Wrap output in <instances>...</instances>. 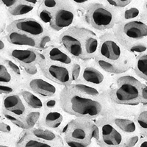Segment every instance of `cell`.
Here are the masks:
<instances>
[{
	"mask_svg": "<svg viewBox=\"0 0 147 147\" xmlns=\"http://www.w3.org/2000/svg\"><path fill=\"white\" fill-rule=\"evenodd\" d=\"M60 107L65 113L78 118L97 119L106 113L107 102L105 97L86 95L74 89L70 85L64 86L59 94Z\"/></svg>",
	"mask_w": 147,
	"mask_h": 147,
	"instance_id": "1",
	"label": "cell"
},
{
	"mask_svg": "<svg viewBox=\"0 0 147 147\" xmlns=\"http://www.w3.org/2000/svg\"><path fill=\"white\" fill-rule=\"evenodd\" d=\"M58 40L59 44L77 60H91L99 49V38L96 34L84 27H70L60 34Z\"/></svg>",
	"mask_w": 147,
	"mask_h": 147,
	"instance_id": "2",
	"label": "cell"
},
{
	"mask_svg": "<svg viewBox=\"0 0 147 147\" xmlns=\"http://www.w3.org/2000/svg\"><path fill=\"white\" fill-rule=\"evenodd\" d=\"M97 56L116 67L121 74L127 72L135 63L134 54L124 48L111 32L99 38Z\"/></svg>",
	"mask_w": 147,
	"mask_h": 147,
	"instance_id": "3",
	"label": "cell"
},
{
	"mask_svg": "<svg viewBox=\"0 0 147 147\" xmlns=\"http://www.w3.org/2000/svg\"><path fill=\"white\" fill-rule=\"evenodd\" d=\"M114 36L127 50L133 54L146 52L147 26L142 21L122 23L114 30Z\"/></svg>",
	"mask_w": 147,
	"mask_h": 147,
	"instance_id": "4",
	"label": "cell"
},
{
	"mask_svg": "<svg viewBox=\"0 0 147 147\" xmlns=\"http://www.w3.org/2000/svg\"><path fill=\"white\" fill-rule=\"evenodd\" d=\"M141 85L142 82L131 75L119 77L110 86L108 98L117 105H137L140 103Z\"/></svg>",
	"mask_w": 147,
	"mask_h": 147,
	"instance_id": "5",
	"label": "cell"
},
{
	"mask_svg": "<svg viewBox=\"0 0 147 147\" xmlns=\"http://www.w3.org/2000/svg\"><path fill=\"white\" fill-rule=\"evenodd\" d=\"M95 122L86 118L71 120L64 127L60 135L63 136L64 142L71 147H86L94 139Z\"/></svg>",
	"mask_w": 147,
	"mask_h": 147,
	"instance_id": "6",
	"label": "cell"
},
{
	"mask_svg": "<svg viewBox=\"0 0 147 147\" xmlns=\"http://www.w3.org/2000/svg\"><path fill=\"white\" fill-rule=\"evenodd\" d=\"M85 17L89 24L98 30L112 28L116 21L115 12L110 7L99 3L90 5Z\"/></svg>",
	"mask_w": 147,
	"mask_h": 147,
	"instance_id": "7",
	"label": "cell"
},
{
	"mask_svg": "<svg viewBox=\"0 0 147 147\" xmlns=\"http://www.w3.org/2000/svg\"><path fill=\"white\" fill-rule=\"evenodd\" d=\"M43 76L61 86H67L72 82L70 67L51 61L43 56L38 63Z\"/></svg>",
	"mask_w": 147,
	"mask_h": 147,
	"instance_id": "8",
	"label": "cell"
},
{
	"mask_svg": "<svg viewBox=\"0 0 147 147\" xmlns=\"http://www.w3.org/2000/svg\"><path fill=\"white\" fill-rule=\"evenodd\" d=\"M97 126L99 128V138L96 142L99 146H124L128 137L105 118L99 121Z\"/></svg>",
	"mask_w": 147,
	"mask_h": 147,
	"instance_id": "9",
	"label": "cell"
},
{
	"mask_svg": "<svg viewBox=\"0 0 147 147\" xmlns=\"http://www.w3.org/2000/svg\"><path fill=\"white\" fill-rule=\"evenodd\" d=\"M105 119L114 126L124 132L127 137L140 134V130L136 123V116L126 111L113 110L106 112Z\"/></svg>",
	"mask_w": 147,
	"mask_h": 147,
	"instance_id": "10",
	"label": "cell"
},
{
	"mask_svg": "<svg viewBox=\"0 0 147 147\" xmlns=\"http://www.w3.org/2000/svg\"><path fill=\"white\" fill-rule=\"evenodd\" d=\"M25 86L43 99L59 96L61 90V85L40 75L28 77L26 80Z\"/></svg>",
	"mask_w": 147,
	"mask_h": 147,
	"instance_id": "11",
	"label": "cell"
},
{
	"mask_svg": "<svg viewBox=\"0 0 147 147\" xmlns=\"http://www.w3.org/2000/svg\"><path fill=\"white\" fill-rule=\"evenodd\" d=\"M96 65L85 64L82 65V72L79 80L91 85L105 91L110 84V76Z\"/></svg>",
	"mask_w": 147,
	"mask_h": 147,
	"instance_id": "12",
	"label": "cell"
},
{
	"mask_svg": "<svg viewBox=\"0 0 147 147\" xmlns=\"http://www.w3.org/2000/svg\"><path fill=\"white\" fill-rule=\"evenodd\" d=\"M52 13V19L49 24L50 27L55 31H60L69 27L74 22L75 14L73 9L64 2H59Z\"/></svg>",
	"mask_w": 147,
	"mask_h": 147,
	"instance_id": "13",
	"label": "cell"
},
{
	"mask_svg": "<svg viewBox=\"0 0 147 147\" xmlns=\"http://www.w3.org/2000/svg\"><path fill=\"white\" fill-rule=\"evenodd\" d=\"M6 55L22 67L38 64L42 57L41 54L35 49L22 48L14 46L9 47Z\"/></svg>",
	"mask_w": 147,
	"mask_h": 147,
	"instance_id": "14",
	"label": "cell"
},
{
	"mask_svg": "<svg viewBox=\"0 0 147 147\" xmlns=\"http://www.w3.org/2000/svg\"><path fill=\"white\" fill-rule=\"evenodd\" d=\"M6 29L19 31L38 38L47 32L44 24L33 18H21L14 20L7 26Z\"/></svg>",
	"mask_w": 147,
	"mask_h": 147,
	"instance_id": "15",
	"label": "cell"
},
{
	"mask_svg": "<svg viewBox=\"0 0 147 147\" xmlns=\"http://www.w3.org/2000/svg\"><path fill=\"white\" fill-rule=\"evenodd\" d=\"M65 113L60 108L54 110H44L38 125L44 126L54 131L61 133L64 127L67 124Z\"/></svg>",
	"mask_w": 147,
	"mask_h": 147,
	"instance_id": "16",
	"label": "cell"
},
{
	"mask_svg": "<svg viewBox=\"0 0 147 147\" xmlns=\"http://www.w3.org/2000/svg\"><path fill=\"white\" fill-rule=\"evenodd\" d=\"M29 108L22 99L19 93L8 94L2 98V110L23 119Z\"/></svg>",
	"mask_w": 147,
	"mask_h": 147,
	"instance_id": "17",
	"label": "cell"
},
{
	"mask_svg": "<svg viewBox=\"0 0 147 147\" xmlns=\"http://www.w3.org/2000/svg\"><path fill=\"white\" fill-rule=\"evenodd\" d=\"M5 38L9 44L14 47H27V48H33L36 49L38 47V38L16 30L6 29Z\"/></svg>",
	"mask_w": 147,
	"mask_h": 147,
	"instance_id": "18",
	"label": "cell"
},
{
	"mask_svg": "<svg viewBox=\"0 0 147 147\" xmlns=\"http://www.w3.org/2000/svg\"><path fill=\"white\" fill-rule=\"evenodd\" d=\"M43 56L46 59L54 62L63 64L71 67L75 60L68 52L64 49L60 45L52 44L43 50Z\"/></svg>",
	"mask_w": 147,
	"mask_h": 147,
	"instance_id": "19",
	"label": "cell"
},
{
	"mask_svg": "<svg viewBox=\"0 0 147 147\" xmlns=\"http://www.w3.org/2000/svg\"><path fill=\"white\" fill-rule=\"evenodd\" d=\"M29 132L32 136L51 144L52 146H63V140L60 136V133L44 126H35L32 129H29Z\"/></svg>",
	"mask_w": 147,
	"mask_h": 147,
	"instance_id": "20",
	"label": "cell"
},
{
	"mask_svg": "<svg viewBox=\"0 0 147 147\" xmlns=\"http://www.w3.org/2000/svg\"><path fill=\"white\" fill-rule=\"evenodd\" d=\"M19 94L29 109L44 110V99L37 95L32 90L25 88L20 90Z\"/></svg>",
	"mask_w": 147,
	"mask_h": 147,
	"instance_id": "21",
	"label": "cell"
},
{
	"mask_svg": "<svg viewBox=\"0 0 147 147\" xmlns=\"http://www.w3.org/2000/svg\"><path fill=\"white\" fill-rule=\"evenodd\" d=\"M69 85L71 88H73L74 89L81 92L82 94H86V95L91 96L94 97L103 96V90L96 87H94L93 85L85 83L82 81L77 80L76 82L71 83Z\"/></svg>",
	"mask_w": 147,
	"mask_h": 147,
	"instance_id": "22",
	"label": "cell"
},
{
	"mask_svg": "<svg viewBox=\"0 0 147 147\" xmlns=\"http://www.w3.org/2000/svg\"><path fill=\"white\" fill-rule=\"evenodd\" d=\"M0 84L21 85L8 65L4 61V57L0 60Z\"/></svg>",
	"mask_w": 147,
	"mask_h": 147,
	"instance_id": "23",
	"label": "cell"
},
{
	"mask_svg": "<svg viewBox=\"0 0 147 147\" xmlns=\"http://www.w3.org/2000/svg\"><path fill=\"white\" fill-rule=\"evenodd\" d=\"M135 71L138 77L146 81L147 80V55L144 52L138 55L135 60Z\"/></svg>",
	"mask_w": 147,
	"mask_h": 147,
	"instance_id": "24",
	"label": "cell"
},
{
	"mask_svg": "<svg viewBox=\"0 0 147 147\" xmlns=\"http://www.w3.org/2000/svg\"><path fill=\"white\" fill-rule=\"evenodd\" d=\"M43 112L44 110L29 109L24 117L23 118V121L27 129H32V127L36 126L37 124H38L39 121L40 120L43 115Z\"/></svg>",
	"mask_w": 147,
	"mask_h": 147,
	"instance_id": "25",
	"label": "cell"
},
{
	"mask_svg": "<svg viewBox=\"0 0 147 147\" xmlns=\"http://www.w3.org/2000/svg\"><path fill=\"white\" fill-rule=\"evenodd\" d=\"M19 129L20 128L16 126L13 123L5 119H2L0 120V134L5 135V136H11L17 139L19 136Z\"/></svg>",
	"mask_w": 147,
	"mask_h": 147,
	"instance_id": "26",
	"label": "cell"
},
{
	"mask_svg": "<svg viewBox=\"0 0 147 147\" xmlns=\"http://www.w3.org/2000/svg\"><path fill=\"white\" fill-rule=\"evenodd\" d=\"M4 61L8 65L11 71L13 72L16 78L17 79V80L21 84V82H22L24 77H26L24 73L22 65H19L16 61H15V60H13L10 57H7V56H5V57H4Z\"/></svg>",
	"mask_w": 147,
	"mask_h": 147,
	"instance_id": "27",
	"label": "cell"
},
{
	"mask_svg": "<svg viewBox=\"0 0 147 147\" xmlns=\"http://www.w3.org/2000/svg\"><path fill=\"white\" fill-rule=\"evenodd\" d=\"M34 5L27 3H17L10 8L7 9V12L12 16H21L27 15L34 10Z\"/></svg>",
	"mask_w": 147,
	"mask_h": 147,
	"instance_id": "28",
	"label": "cell"
},
{
	"mask_svg": "<svg viewBox=\"0 0 147 147\" xmlns=\"http://www.w3.org/2000/svg\"><path fill=\"white\" fill-rule=\"evenodd\" d=\"M52 146V145L48 143L45 142L44 140L40 139L37 138L32 136L29 132V129L27 130V133L24 138L23 139L22 142L18 144V146H24V147H35V146Z\"/></svg>",
	"mask_w": 147,
	"mask_h": 147,
	"instance_id": "29",
	"label": "cell"
},
{
	"mask_svg": "<svg viewBox=\"0 0 147 147\" xmlns=\"http://www.w3.org/2000/svg\"><path fill=\"white\" fill-rule=\"evenodd\" d=\"M147 111L146 107L144 106L140 109L137 116H136V123L139 128L140 134H142L144 136H146L147 131Z\"/></svg>",
	"mask_w": 147,
	"mask_h": 147,
	"instance_id": "30",
	"label": "cell"
},
{
	"mask_svg": "<svg viewBox=\"0 0 147 147\" xmlns=\"http://www.w3.org/2000/svg\"><path fill=\"white\" fill-rule=\"evenodd\" d=\"M82 65H83V64L82 63L79 62L78 60H75V61L71 65L70 70L72 82H74L76 81L79 80V79L80 77L81 72H82Z\"/></svg>",
	"mask_w": 147,
	"mask_h": 147,
	"instance_id": "31",
	"label": "cell"
},
{
	"mask_svg": "<svg viewBox=\"0 0 147 147\" xmlns=\"http://www.w3.org/2000/svg\"><path fill=\"white\" fill-rule=\"evenodd\" d=\"M38 16L40 22L43 24H49L52 19V13L51 10L40 7L38 11Z\"/></svg>",
	"mask_w": 147,
	"mask_h": 147,
	"instance_id": "32",
	"label": "cell"
},
{
	"mask_svg": "<svg viewBox=\"0 0 147 147\" xmlns=\"http://www.w3.org/2000/svg\"><path fill=\"white\" fill-rule=\"evenodd\" d=\"M21 88V85H8V84H0V95L5 96L8 94L17 93Z\"/></svg>",
	"mask_w": 147,
	"mask_h": 147,
	"instance_id": "33",
	"label": "cell"
},
{
	"mask_svg": "<svg viewBox=\"0 0 147 147\" xmlns=\"http://www.w3.org/2000/svg\"><path fill=\"white\" fill-rule=\"evenodd\" d=\"M52 40H53L52 35L47 31L44 35H42L40 38H39L38 47L37 49L44 50V49H47L48 47L52 45Z\"/></svg>",
	"mask_w": 147,
	"mask_h": 147,
	"instance_id": "34",
	"label": "cell"
},
{
	"mask_svg": "<svg viewBox=\"0 0 147 147\" xmlns=\"http://www.w3.org/2000/svg\"><path fill=\"white\" fill-rule=\"evenodd\" d=\"M60 108V102H59V96L49 97L44 99V110H54V109Z\"/></svg>",
	"mask_w": 147,
	"mask_h": 147,
	"instance_id": "35",
	"label": "cell"
},
{
	"mask_svg": "<svg viewBox=\"0 0 147 147\" xmlns=\"http://www.w3.org/2000/svg\"><path fill=\"white\" fill-rule=\"evenodd\" d=\"M22 69H23L24 73L26 77H35V76H38L40 74V71H39L40 69H39V66H38V64L29 65V66L22 67Z\"/></svg>",
	"mask_w": 147,
	"mask_h": 147,
	"instance_id": "36",
	"label": "cell"
},
{
	"mask_svg": "<svg viewBox=\"0 0 147 147\" xmlns=\"http://www.w3.org/2000/svg\"><path fill=\"white\" fill-rule=\"evenodd\" d=\"M140 14V10L136 7H131L124 12V18L126 20L132 19L138 17Z\"/></svg>",
	"mask_w": 147,
	"mask_h": 147,
	"instance_id": "37",
	"label": "cell"
},
{
	"mask_svg": "<svg viewBox=\"0 0 147 147\" xmlns=\"http://www.w3.org/2000/svg\"><path fill=\"white\" fill-rule=\"evenodd\" d=\"M110 5L117 7H124L132 2V0H105Z\"/></svg>",
	"mask_w": 147,
	"mask_h": 147,
	"instance_id": "38",
	"label": "cell"
},
{
	"mask_svg": "<svg viewBox=\"0 0 147 147\" xmlns=\"http://www.w3.org/2000/svg\"><path fill=\"white\" fill-rule=\"evenodd\" d=\"M139 140H140L139 134H136V135L129 136L127 138V140H126L124 146H136V144H138Z\"/></svg>",
	"mask_w": 147,
	"mask_h": 147,
	"instance_id": "39",
	"label": "cell"
},
{
	"mask_svg": "<svg viewBox=\"0 0 147 147\" xmlns=\"http://www.w3.org/2000/svg\"><path fill=\"white\" fill-rule=\"evenodd\" d=\"M58 3V0H44L41 7L48 9L49 10H52L57 7Z\"/></svg>",
	"mask_w": 147,
	"mask_h": 147,
	"instance_id": "40",
	"label": "cell"
},
{
	"mask_svg": "<svg viewBox=\"0 0 147 147\" xmlns=\"http://www.w3.org/2000/svg\"><path fill=\"white\" fill-rule=\"evenodd\" d=\"M9 47H10V44L7 42L6 38L0 36V53L2 54V55L6 54Z\"/></svg>",
	"mask_w": 147,
	"mask_h": 147,
	"instance_id": "41",
	"label": "cell"
},
{
	"mask_svg": "<svg viewBox=\"0 0 147 147\" xmlns=\"http://www.w3.org/2000/svg\"><path fill=\"white\" fill-rule=\"evenodd\" d=\"M147 100V87L146 84L142 83L140 88V103L146 104Z\"/></svg>",
	"mask_w": 147,
	"mask_h": 147,
	"instance_id": "42",
	"label": "cell"
},
{
	"mask_svg": "<svg viewBox=\"0 0 147 147\" xmlns=\"http://www.w3.org/2000/svg\"><path fill=\"white\" fill-rule=\"evenodd\" d=\"M19 0H0V5L9 9L18 3Z\"/></svg>",
	"mask_w": 147,
	"mask_h": 147,
	"instance_id": "43",
	"label": "cell"
},
{
	"mask_svg": "<svg viewBox=\"0 0 147 147\" xmlns=\"http://www.w3.org/2000/svg\"><path fill=\"white\" fill-rule=\"evenodd\" d=\"M5 24H6V22H5V16H4L3 14L0 12V30H4L5 27Z\"/></svg>",
	"mask_w": 147,
	"mask_h": 147,
	"instance_id": "44",
	"label": "cell"
},
{
	"mask_svg": "<svg viewBox=\"0 0 147 147\" xmlns=\"http://www.w3.org/2000/svg\"><path fill=\"white\" fill-rule=\"evenodd\" d=\"M147 144V140H146V136L145 138L142 139V140H139V141L138 142V144H136V146L139 147H146Z\"/></svg>",
	"mask_w": 147,
	"mask_h": 147,
	"instance_id": "45",
	"label": "cell"
},
{
	"mask_svg": "<svg viewBox=\"0 0 147 147\" xmlns=\"http://www.w3.org/2000/svg\"><path fill=\"white\" fill-rule=\"evenodd\" d=\"M22 2H25L27 4H30V5H35L38 2V0H22Z\"/></svg>",
	"mask_w": 147,
	"mask_h": 147,
	"instance_id": "46",
	"label": "cell"
},
{
	"mask_svg": "<svg viewBox=\"0 0 147 147\" xmlns=\"http://www.w3.org/2000/svg\"><path fill=\"white\" fill-rule=\"evenodd\" d=\"M71 2H75L77 4H82V3H85V2H88V0H71Z\"/></svg>",
	"mask_w": 147,
	"mask_h": 147,
	"instance_id": "47",
	"label": "cell"
},
{
	"mask_svg": "<svg viewBox=\"0 0 147 147\" xmlns=\"http://www.w3.org/2000/svg\"><path fill=\"white\" fill-rule=\"evenodd\" d=\"M2 98H3V96L0 95V110H2Z\"/></svg>",
	"mask_w": 147,
	"mask_h": 147,
	"instance_id": "48",
	"label": "cell"
},
{
	"mask_svg": "<svg viewBox=\"0 0 147 147\" xmlns=\"http://www.w3.org/2000/svg\"><path fill=\"white\" fill-rule=\"evenodd\" d=\"M3 119V115H2V110H0V120L1 119Z\"/></svg>",
	"mask_w": 147,
	"mask_h": 147,
	"instance_id": "49",
	"label": "cell"
},
{
	"mask_svg": "<svg viewBox=\"0 0 147 147\" xmlns=\"http://www.w3.org/2000/svg\"><path fill=\"white\" fill-rule=\"evenodd\" d=\"M4 57H5V55H2V54L0 53V60H2Z\"/></svg>",
	"mask_w": 147,
	"mask_h": 147,
	"instance_id": "50",
	"label": "cell"
},
{
	"mask_svg": "<svg viewBox=\"0 0 147 147\" xmlns=\"http://www.w3.org/2000/svg\"><path fill=\"white\" fill-rule=\"evenodd\" d=\"M3 32V30H0V35H1V33H2V32Z\"/></svg>",
	"mask_w": 147,
	"mask_h": 147,
	"instance_id": "51",
	"label": "cell"
}]
</instances>
